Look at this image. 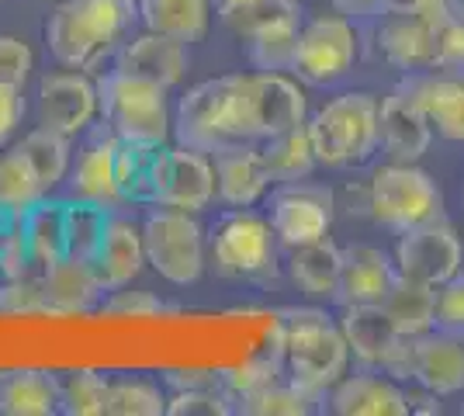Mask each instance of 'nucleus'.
<instances>
[{
	"label": "nucleus",
	"mask_w": 464,
	"mask_h": 416,
	"mask_svg": "<svg viewBox=\"0 0 464 416\" xmlns=\"http://www.w3.org/2000/svg\"><path fill=\"white\" fill-rule=\"evenodd\" d=\"M246 4H253V0H212V11L218 15V18H229L232 11L246 7Z\"/></svg>",
	"instance_id": "obj_53"
},
{
	"label": "nucleus",
	"mask_w": 464,
	"mask_h": 416,
	"mask_svg": "<svg viewBox=\"0 0 464 416\" xmlns=\"http://www.w3.org/2000/svg\"><path fill=\"white\" fill-rule=\"evenodd\" d=\"M21 229H24V216H21V212H11L7 205H0V257H4L7 247L18 239Z\"/></svg>",
	"instance_id": "obj_51"
},
{
	"label": "nucleus",
	"mask_w": 464,
	"mask_h": 416,
	"mask_svg": "<svg viewBox=\"0 0 464 416\" xmlns=\"http://www.w3.org/2000/svg\"><path fill=\"white\" fill-rule=\"evenodd\" d=\"M353 60H357V32H353L350 18L319 15L312 21H302L295 60H291L295 77L312 87H326V83L347 77Z\"/></svg>",
	"instance_id": "obj_10"
},
{
	"label": "nucleus",
	"mask_w": 464,
	"mask_h": 416,
	"mask_svg": "<svg viewBox=\"0 0 464 416\" xmlns=\"http://www.w3.org/2000/svg\"><path fill=\"white\" fill-rule=\"evenodd\" d=\"M461 4H464V0H461Z\"/></svg>",
	"instance_id": "obj_55"
},
{
	"label": "nucleus",
	"mask_w": 464,
	"mask_h": 416,
	"mask_svg": "<svg viewBox=\"0 0 464 416\" xmlns=\"http://www.w3.org/2000/svg\"><path fill=\"white\" fill-rule=\"evenodd\" d=\"M45 188L35 178V170L24 163L18 150H11L7 157L0 160V205H7L11 212H32L39 201H45Z\"/></svg>",
	"instance_id": "obj_36"
},
{
	"label": "nucleus",
	"mask_w": 464,
	"mask_h": 416,
	"mask_svg": "<svg viewBox=\"0 0 464 416\" xmlns=\"http://www.w3.org/2000/svg\"><path fill=\"white\" fill-rule=\"evenodd\" d=\"M333 216H336V198L329 188L291 180L271 195V218L267 222H271L277 243L295 250V247L326 239L333 229Z\"/></svg>",
	"instance_id": "obj_12"
},
{
	"label": "nucleus",
	"mask_w": 464,
	"mask_h": 416,
	"mask_svg": "<svg viewBox=\"0 0 464 416\" xmlns=\"http://www.w3.org/2000/svg\"><path fill=\"white\" fill-rule=\"evenodd\" d=\"M215 267L229 277H264L277 271V237L271 222L250 208L222 216L212 229Z\"/></svg>",
	"instance_id": "obj_9"
},
{
	"label": "nucleus",
	"mask_w": 464,
	"mask_h": 416,
	"mask_svg": "<svg viewBox=\"0 0 464 416\" xmlns=\"http://www.w3.org/2000/svg\"><path fill=\"white\" fill-rule=\"evenodd\" d=\"M24 87L14 83H0V146L18 132L21 119H24Z\"/></svg>",
	"instance_id": "obj_49"
},
{
	"label": "nucleus",
	"mask_w": 464,
	"mask_h": 416,
	"mask_svg": "<svg viewBox=\"0 0 464 416\" xmlns=\"http://www.w3.org/2000/svg\"><path fill=\"white\" fill-rule=\"evenodd\" d=\"M399 267L395 257H388L382 247L371 243H353L343 250V267H340V285L333 302L340 305H382L388 288L395 285Z\"/></svg>",
	"instance_id": "obj_19"
},
{
	"label": "nucleus",
	"mask_w": 464,
	"mask_h": 416,
	"mask_svg": "<svg viewBox=\"0 0 464 416\" xmlns=\"http://www.w3.org/2000/svg\"><path fill=\"white\" fill-rule=\"evenodd\" d=\"M160 146H142V142H121L118 139L115 178L118 191L125 205H150V174Z\"/></svg>",
	"instance_id": "obj_35"
},
{
	"label": "nucleus",
	"mask_w": 464,
	"mask_h": 416,
	"mask_svg": "<svg viewBox=\"0 0 464 416\" xmlns=\"http://www.w3.org/2000/svg\"><path fill=\"white\" fill-rule=\"evenodd\" d=\"M340 267H343V250L336 243L319 239V243H305L295 247L288 257L291 281L312 298H333L336 285H340Z\"/></svg>",
	"instance_id": "obj_29"
},
{
	"label": "nucleus",
	"mask_w": 464,
	"mask_h": 416,
	"mask_svg": "<svg viewBox=\"0 0 464 416\" xmlns=\"http://www.w3.org/2000/svg\"><path fill=\"white\" fill-rule=\"evenodd\" d=\"M340 330L347 337L350 354L357 357L364 368H378V372L385 368L395 343L402 340V334L395 330V323L388 319L382 305H343Z\"/></svg>",
	"instance_id": "obj_27"
},
{
	"label": "nucleus",
	"mask_w": 464,
	"mask_h": 416,
	"mask_svg": "<svg viewBox=\"0 0 464 416\" xmlns=\"http://www.w3.org/2000/svg\"><path fill=\"white\" fill-rule=\"evenodd\" d=\"M222 21L229 24L236 35L250 39V35L264 32V28H274V24H295V21H302V11H298L295 0H253V4L232 11L229 18Z\"/></svg>",
	"instance_id": "obj_39"
},
{
	"label": "nucleus",
	"mask_w": 464,
	"mask_h": 416,
	"mask_svg": "<svg viewBox=\"0 0 464 416\" xmlns=\"http://www.w3.org/2000/svg\"><path fill=\"white\" fill-rule=\"evenodd\" d=\"M87 15H94L115 39L125 42V35L136 28L139 21V0H77Z\"/></svg>",
	"instance_id": "obj_46"
},
{
	"label": "nucleus",
	"mask_w": 464,
	"mask_h": 416,
	"mask_svg": "<svg viewBox=\"0 0 464 416\" xmlns=\"http://www.w3.org/2000/svg\"><path fill=\"white\" fill-rule=\"evenodd\" d=\"M329 410L340 416H409V392L392 375L368 368L361 375H343L329 389Z\"/></svg>",
	"instance_id": "obj_20"
},
{
	"label": "nucleus",
	"mask_w": 464,
	"mask_h": 416,
	"mask_svg": "<svg viewBox=\"0 0 464 416\" xmlns=\"http://www.w3.org/2000/svg\"><path fill=\"white\" fill-rule=\"evenodd\" d=\"M336 7V15L353 21H364V18H378L385 15V0H329Z\"/></svg>",
	"instance_id": "obj_50"
},
{
	"label": "nucleus",
	"mask_w": 464,
	"mask_h": 416,
	"mask_svg": "<svg viewBox=\"0 0 464 416\" xmlns=\"http://www.w3.org/2000/svg\"><path fill=\"white\" fill-rule=\"evenodd\" d=\"M39 115L45 129L70 139L80 136L97 115V83L77 70L45 77L39 87Z\"/></svg>",
	"instance_id": "obj_17"
},
{
	"label": "nucleus",
	"mask_w": 464,
	"mask_h": 416,
	"mask_svg": "<svg viewBox=\"0 0 464 416\" xmlns=\"http://www.w3.org/2000/svg\"><path fill=\"white\" fill-rule=\"evenodd\" d=\"M399 87L420 104L437 136L447 142H464V77L430 70V73H409Z\"/></svg>",
	"instance_id": "obj_18"
},
{
	"label": "nucleus",
	"mask_w": 464,
	"mask_h": 416,
	"mask_svg": "<svg viewBox=\"0 0 464 416\" xmlns=\"http://www.w3.org/2000/svg\"><path fill=\"white\" fill-rule=\"evenodd\" d=\"M368 208L378 226L392 233H406L433 218H444V195L437 180L416 163H388L371 178Z\"/></svg>",
	"instance_id": "obj_5"
},
{
	"label": "nucleus",
	"mask_w": 464,
	"mask_h": 416,
	"mask_svg": "<svg viewBox=\"0 0 464 416\" xmlns=\"http://www.w3.org/2000/svg\"><path fill=\"white\" fill-rule=\"evenodd\" d=\"M433 330H444L454 337H464V271L437 288V313Z\"/></svg>",
	"instance_id": "obj_47"
},
{
	"label": "nucleus",
	"mask_w": 464,
	"mask_h": 416,
	"mask_svg": "<svg viewBox=\"0 0 464 416\" xmlns=\"http://www.w3.org/2000/svg\"><path fill=\"white\" fill-rule=\"evenodd\" d=\"M440 73H458L464 77V4L458 11H450L447 21L437 32V49H433V66Z\"/></svg>",
	"instance_id": "obj_43"
},
{
	"label": "nucleus",
	"mask_w": 464,
	"mask_h": 416,
	"mask_svg": "<svg viewBox=\"0 0 464 416\" xmlns=\"http://www.w3.org/2000/svg\"><path fill=\"white\" fill-rule=\"evenodd\" d=\"M382 309L395 323V330L402 337H420L426 330H433V313H437V288L412 281V277H395V285L382 298Z\"/></svg>",
	"instance_id": "obj_30"
},
{
	"label": "nucleus",
	"mask_w": 464,
	"mask_h": 416,
	"mask_svg": "<svg viewBox=\"0 0 464 416\" xmlns=\"http://www.w3.org/2000/svg\"><path fill=\"white\" fill-rule=\"evenodd\" d=\"M35 56L28 49V42L14 39V35H0V83H14L24 87V80L32 77Z\"/></svg>",
	"instance_id": "obj_48"
},
{
	"label": "nucleus",
	"mask_w": 464,
	"mask_h": 416,
	"mask_svg": "<svg viewBox=\"0 0 464 416\" xmlns=\"http://www.w3.org/2000/svg\"><path fill=\"white\" fill-rule=\"evenodd\" d=\"M188 42H177L160 32H142L136 39L121 42L115 49V70L129 77L150 80L156 87L170 91L188 77Z\"/></svg>",
	"instance_id": "obj_16"
},
{
	"label": "nucleus",
	"mask_w": 464,
	"mask_h": 416,
	"mask_svg": "<svg viewBox=\"0 0 464 416\" xmlns=\"http://www.w3.org/2000/svg\"><path fill=\"white\" fill-rule=\"evenodd\" d=\"M97 115L104 121V129L121 142L167 146V139L174 132L167 91L118 70L97 80Z\"/></svg>",
	"instance_id": "obj_4"
},
{
	"label": "nucleus",
	"mask_w": 464,
	"mask_h": 416,
	"mask_svg": "<svg viewBox=\"0 0 464 416\" xmlns=\"http://www.w3.org/2000/svg\"><path fill=\"white\" fill-rule=\"evenodd\" d=\"M42 288L49 298V313L53 316H80L101 305L104 285L97 277L91 260L63 257L49 267H42Z\"/></svg>",
	"instance_id": "obj_24"
},
{
	"label": "nucleus",
	"mask_w": 464,
	"mask_h": 416,
	"mask_svg": "<svg viewBox=\"0 0 464 416\" xmlns=\"http://www.w3.org/2000/svg\"><path fill=\"white\" fill-rule=\"evenodd\" d=\"M108 416H163L167 396L150 378H108V396H104Z\"/></svg>",
	"instance_id": "obj_34"
},
{
	"label": "nucleus",
	"mask_w": 464,
	"mask_h": 416,
	"mask_svg": "<svg viewBox=\"0 0 464 416\" xmlns=\"http://www.w3.org/2000/svg\"><path fill=\"white\" fill-rule=\"evenodd\" d=\"M215 163V195L229 208H250L267 195L271 178L260 160V146L253 142H236L212 153Z\"/></svg>",
	"instance_id": "obj_21"
},
{
	"label": "nucleus",
	"mask_w": 464,
	"mask_h": 416,
	"mask_svg": "<svg viewBox=\"0 0 464 416\" xmlns=\"http://www.w3.org/2000/svg\"><path fill=\"white\" fill-rule=\"evenodd\" d=\"M24 163L35 170V178L42 180V188L45 191H53L59 180L66 178V170H70V136H63V132H53V129H35V132H28V136L21 139L18 146Z\"/></svg>",
	"instance_id": "obj_33"
},
{
	"label": "nucleus",
	"mask_w": 464,
	"mask_h": 416,
	"mask_svg": "<svg viewBox=\"0 0 464 416\" xmlns=\"http://www.w3.org/2000/svg\"><path fill=\"white\" fill-rule=\"evenodd\" d=\"M461 4H447V7H430L420 15H388L378 28V49L395 70H430L433 66V49H437V32L447 21L450 11H458Z\"/></svg>",
	"instance_id": "obj_15"
},
{
	"label": "nucleus",
	"mask_w": 464,
	"mask_h": 416,
	"mask_svg": "<svg viewBox=\"0 0 464 416\" xmlns=\"http://www.w3.org/2000/svg\"><path fill=\"white\" fill-rule=\"evenodd\" d=\"M142 247L146 264L177 288L194 285L205 271V229L194 212L156 205L142 222Z\"/></svg>",
	"instance_id": "obj_6"
},
{
	"label": "nucleus",
	"mask_w": 464,
	"mask_h": 416,
	"mask_svg": "<svg viewBox=\"0 0 464 416\" xmlns=\"http://www.w3.org/2000/svg\"><path fill=\"white\" fill-rule=\"evenodd\" d=\"M139 21L146 32L194 45L208 35L212 0H139Z\"/></svg>",
	"instance_id": "obj_28"
},
{
	"label": "nucleus",
	"mask_w": 464,
	"mask_h": 416,
	"mask_svg": "<svg viewBox=\"0 0 464 416\" xmlns=\"http://www.w3.org/2000/svg\"><path fill=\"white\" fill-rule=\"evenodd\" d=\"M260 160H264V167H267L271 184L305 180L312 174V167L319 163V160H315V150H312L309 125H298V129H288V132H281V136L264 139Z\"/></svg>",
	"instance_id": "obj_31"
},
{
	"label": "nucleus",
	"mask_w": 464,
	"mask_h": 416,
	"mask_svg": "<svg viewBox=\"0 0 464 416\" xmlns=\"http://www.w3.org/2000/svg\"><path fill=\"white\" fill-rule=\"evenodd\" d=\"M101 316H115V319H146V316H163L170 313V305L163 298H156L153 292H129L125 288H115L108 298H101Z\"/></svg>",
	"instance_id": "obj_45"
},
{
	"label": "nucleus",
	"mask_w": 464,
	"mask_h": 416,
	"mask_svg": "<svg viewBox=\"0 0 464 416\" xmlns=\"http://www.w3.org/2000/svg\"><path fill=\"white\" fill-rule=\"evenodd\" d=\"M115 157H118V136H111L104 125L97 129L94 136L83 142L77 157V167H73V178H70V188H73V198L94 201L101 208H121V191H118V178H115Z\"/></svg>",
	"instance_id": "obj_22"
},
{
	"label": "nucleus",
	"mask_w": 464,
	"mask_h": 416,
	"mask_svg": "<svg viewBox=\"0 0 464 416\" xmlns=\"http://www.w3.org/2000/svg\"><path fill=\"white\" fill-rule=\"evenodd\" d=\"M45 42L56 63L66 70H94L121 45V39H115L94 15H87L77 0H66L53 11L45 24Z\"/></svg>",
	"instance_id": "obj_14"
},
{
	"label": "nucleus",
	"mask_w": 464,
	"mask_h": 416,
	"mask_svg": "<svg viewBox=\"0 0 464 416\" xmlns=\"http://www.w3.org/2000/svg\"><path fill=\"white\" fill-rule=\"evenodd\" d=\"M232 413L229 396L218 385H198L180 389L167 399V416H226Z\"/></svg>",
	"instance_id": "obj_44"
},
{
	"label": "nucleus",
	"mask_w": 464,
	"mask_h": 416,
	"mask_svg": "<svg viewBox=\"0 0 464 416\" xmlns=\"http://www.w3.org/2000/svg\"><path fill=\"white\" fill-rule=\"evenodd\" d=\"M281 357L288 364V378L312 399L326 396L347 375L350 347L340 330L319 309H288L281 319Z\"/></svg>",
	"instance_id": "obj_1"
},
{
	"label": "nucleus",
	"mask_w": 464,
	"mask_h": 416,
	"mask_svg": "<svg viewBox=\"0 0 464 416\" xmlns=\"http://www.w3.org/2000/svg\"><path fill=\"white\" fill-rule=\"evenodd\" d=\"M63 402V378L42 368L0 372V416H56Z\"/></svg>",
	"instance_id": "obj_26"
},
{
	"label": "nucleus",
	"mask_w": 464,
	"mask_h": 416,
	"mask_svg": "<svg viewBox=\"0 0 464 416\" xmlns=\"http://www.w3.org/2000/svg\"><path fill=\"white\" fill-rule=\"evenodd\" d=\"M309 101L305 91L285 73H236L232 87V125L239 142H264L288 129L305 125Z\"/></svg>",
	"instance_id": "obj_3"
},
{
	"label": "nucleus",
	"mask_w": 464,
	"mask_h": 416,
	"mask_svg": "<svg viewBox=\"0 0 464 416\" xmlns=\"http://www.w3.org/2000/svg\"><path fill=\"white\" fill-rule=\"evenodd\" d=\"M0 313L4 316H42V313H49L42 275L4 277L0 281Z\"/></svg>",
	"instance_id": "obj_41"
},
{
	"label": "nucleus",
	"mask_w": 464,
	"mask_h": 416,
	"mask_svg": "<svg viewBox=\"0 0 464 416\" xmlns=\"http://www.w3.org/2000/svg\"><path fill=\"white\" fill-rule=\"evenodd\" d=\"M395 382H416L433 396L464 392V337L426 330L420 337H402L382 368Z\"/></svg>",
	"instance_id": "obj_7"
},
{
	"label": "nucleus",
	"mask_w": 464,
	"mask_h": 416,
	"mask_svg": "<svg viewBox=\"0 0 464 416\" xmlns=\"http://www.w3.org/2000/svg\"><path fill=\"white\" fill-rule=\"evenodd\" d=\"M108 378L97 372H70L63 378V402L59 413L66 416H104Z\"/></svg>",
	"instance_id": "obj_40"
},
{
	"label": "nucleus",
	"mask_w": 464,
	"mask_h": 416,
	"mask_svg": "<svg viewBox=\"0 0 464 416\" xmlns=\"http://www.w3.org/2000/svg\"><path fill=\"white\" fill-rule=\"evenodd\" d=\"M298 28L295 24H274L250 35V63L256 70H274V73H291V60H295V45H298Z\"/></svg>",
	"instance_id": "obj_37"
},
{
	"label": "nucleus",
	"mask_w": 464,
	"mask_h": 416,
	"mask_svg": "<svg viewBox=\"0 0 464 416\" xmlns=\"http://www.w3.org/2000/svg\"><path fill=\"white\" fill-rule=\"evenodd\" d=\"M0 281H4V275H0Z\"/></svg>",
	"instance_id": "obj_54"
},
{
	"label": "nucleus",
	"mask_w": 464,
	"mask_h": 416,
	"mask_svg": "<svg viewBox=\"0 0 464 416\" xmlns=\"http://www.w3.org/2000/svg\"><path fill=\"white\" fill-rule=\"evenodd\" d=\"M232 87H236V73L201 80L180 98L174 111V136L180 146H191L212 157L218 150L239 142L232 125Z\"/></svg>",
	"instance_id": "obj_8"
},
{
	"label": "nucleus",
	"mask_w": 464,
	"mask_h": 416,
	"mask_svg": "<svg viewBox=\"0 0 464 416\" xmlns=\"http://www.w3.org/2000/svg\"><path fill=\"white\" fill-rule=\"evenodd\" d=\"M447 4H461V0H385L388 15H420L430 7H447Z\"/></svg>",
	"instance_id": "obj_52"
},
{
	"label": "nucleus",
	"mask_w": 464,
	"mask_h": 416,
	"mask_svg": "<svg viewBox=\"0 0 464 416\" xmlns=\"http://www.w3.org/2000/svg\"><path fill=\"white\" fill-rule=\"evenodd\" d=\"M312 410V399L295 385V382H281L274 378L271 385H264L260 392H253L250 399L239 402V413L250 416H302Z\"/></svg>",
	"instance_id": "obj_38"
},
{
	"label": "nucleus",
	"mask_w": 464,
	"mask_h": 416,
	"mask_svg": "<svg viewBox=\"0 0 464 416\" xmlns=\"http://www.w3.org/2000/svg\"><path fill=\"white\" fill-rule=\"evenodd\" d=\"M395 267L402 277L440 288L464 271L461 239L444 218L406 229V233H399V243H395Z\"/></svg>",
	"instance_id": "obj_13"
},
{
	"label": "nucleus",
	"mask_w": 464,
	"mask_h": 416,
	"mask_svg": "<svg viewBox=\"0 0 464 416\" xmlns=\"http://www.w3.org/2000/svg\"><path fill=\"white\" fill-rule=\"evenodd\" d=\"M430 139L433 129L420 104L402 87H395L382 101V150L392 157V163H416L430 150Z\"/></svg>",
	"instance_id": "obj_23"
},
{
	"label": "nucleus",
	"mask_w": 464,
	"mask_h": 416,
	"mask_svg": "<svg viewBox=\"0 0 464 416\" xmlns=\"http://www.w3.org/2000/svg\"><path fill=\"white\" fill-rule=\"evenodd\" d=\"M24 233L35 264L49 267L66 257V208L63 201H39L32 212H24Z\"/></svg>",
	"instance_id": "obj_32"
},
{
	"label": "nucleus",
	"mask_w": 464,
	"mask_h": 416,
	"mask_svg": "<svg viewBox=\"0 0 464 416\" xmlns=\"http://www.w3.org/2000/svg\"><path fill=\"white\" fill-rule=\"evenodd\" d=\"M94 271L104 285V292H115V288H125L132 285L146 264V247H142V226L129 222L121 216H111L108 229H104V239L94 254Z\"/></svg>",
	"instance_id": "obj_25"
},
{
	"label": "nucleus",
	"mask_w": 464,
	"mask_h": 416,
	"mask_svg": "<svg viewBox=\"0 0 464 416\" xmlns=\"http://www.w3.org/2000/svg\"><path fill=\"white\" fill-rule=\"evenodd\" d=\"M215 198V163L191 146H160L150 174V205L201 212Z\"/></svg>",
	"instance_id": "obj_11"
},
{
	"label": "nucleus",
	"mask_w": 464,
	"mask_h": 416,
	"mask_svg": "<svg viewBox=\"0 0 464 416\" xmlns=\"http://www.w3.org/2000/svg\"><path fill=\"white\" fill-rule=\"evenodd\" d=\"M305 125L323 167L364 163L382 146V101L368 91H350L323 104Z\"/></svg>",
	"instance_id": "obj_2"
},
{
	"label": "nucleus",
	"mask_w": 464,
	"mask_h": 416,
	"mask_svg": "<svg viewBox=\"0 0 464 416\" xmlns=\"http://www.w3.org/2000/svg\"><path fill=\"white\" fill-rule=\"evenodd\" d=\"M281 372V364L277 361H246V364H239V368H229V372H222L218 375V389L229 396V402H243V399H250L253 392H260L264 385H271L274 378Z\"/></svg>",
	"instance_id": "obj_42"
}]
</instances>
